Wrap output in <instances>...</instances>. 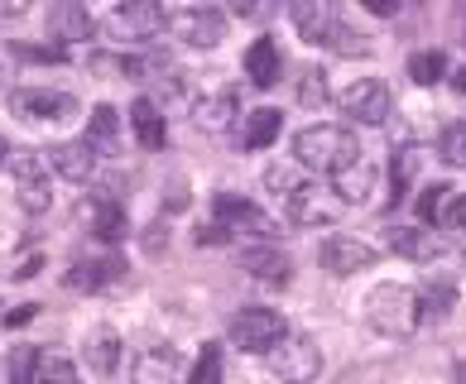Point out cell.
<instances>
[{"label": "cell", "instance_id": "6da1fadb", "mask_svg": "<svg viewBox=\"0 0 466 384\" xmlns=\"http://www.w3.org/2000/svg\"><path fill=\"white\" fill-rule=\"evenodd\" d=\"M366 322L380 337H413L423 322V298L409 284H375L366 293Z\"/></svg>", "mask_w": 466, "mask_h": 384}, {"label": "cell", "instance_id": "7a4b0ae2", "mask_svg": "<svg viewBox=\"0 0 466 384\" xmlns=\"http://www.w3.org/2000/svg\"><path fill=\"white\" fill-rule=\"evenodd\" d=\"M293 159H299L303 168H318V173H337L356 164L360 159V145H356V135L351 130H341V126H308L293 135Z\"/></svg>", "mask_w": 466, "mask_h": 384}, {"label": "cell", "instance_id": "3957f363", "mask_svg": "<svg viewBox=\"0 0 466 384\" xmlns=\"http://www.w3.org/2000/svg\"><path fill=\"white\" fill-rule=\"evenodd\" d=\"M159 29H168V15H164V5H154V0H130V5H116L106 20H101V34H106L111 44H145Z\"/></svg>", "mask_w": 466, "mask_h": 384}, {"label": "cell", "instance_id": "277c9868", "mask_svg": "<svg viewBox=\"0 0 466 384\" xmlns=\"http://www.w3.org/2000/svg\"><path fill=\"white\" fill-rule=\"evenodd\" d=\"M337 106L347 120L356 126H385L390 111H394V96H390V82L385 77H360V82H347L337 96Z\"/></svg>", "mask_w": 466, "mask_h": 384}, {"label": "cell", "instance_id": "5b68a950", "mask_svg": "<svg viewBox=\"0 0 466 384\" xmlns=\"http://www.w3.org/2000/svg\"><path fill=\"white\" fill-rule=\"evenodd\" d=\"M168 34H174L178 44L207 54V48H217L227 39V15L212 10V5H183V10L168 15Z\"/></svg>", "mask_w": 466, "mask_h": 384}, {"label": "cell", "instance_id": "8992f818", "mask_svg": "<svg viewBox=\"0 0 466 384\" xmlns=\"http://www.w3.org/2000/svg\"><path fill=\"white\" fill-rule=\"evenodd\" d=\"M10 111L29 126H58V120L77 116V96L48 92V86H20V92H10Z\"/></svg>", "mask_w": 466, "mask_h": 384}, {"label": "cell", "instance_id": "52a82bcc", "mask_svg": "<svg viewBox=\"0 0 466 384\" xmlns=\"http://www.w3.org/2000/svg\"><path fill=\"white\" fill-rule=\"evenodd\" d=\"M274 375L284 384H313L322 375V346L313 337H303V331H289L279 351H274Z\"/></svg>", "mask_w": 466, "mask_h": 384}, {"label": "cell", "instance_id": "ba28073f", "mask_svg": "<svg viewBox=\"0 0 466 384\" xmlns=\"http://www.w3.org/2000/svg\"><path fill=\"white\" fill-rule=\"evenodd\" d=\"M289 337L284 331V318L274 308H240L231 318V341L240 351H274Z\"/></svg>", "mask_w": 466, "mask_h": 384}, {"label": "cell", "instance_id": "9c48e42d", "mask_svg": "<svg viewBox=\"0 0 466 384\" xmlns=\"http://www.w3.org/2000/svg\"><path fill=\"white\" fill-rule=\"evenodd\" d=\"M289 217L299 226H332L347 217V202H341V192L332 183H303L289 197Z\"/></svg>", "mask_w": 466, "mask_h": 384}, {"label": "cell", "instance_id": "30bf717a", "mask_svg": "<svg viewBox=\"0 0 466 384\" xmlns=\"http://www.w3.org/2000/svg\"><path fill=\"white\" fill-rule=\"evenodd\" d=\"M217 226L227 236H260L265 246H274V217H265L260 207L231 197V192H221V197H217Z\"/></svg>", "mask_w": 466, "mask_h": 384}, {"label": "cell", "instance_id": "8fae6325", "mask_svg": "<svg viewBox=\"0 0 466 384\" xmlns=\"http://www.w3.org/2000/svg\"><path fill=\"white\" fill-rule=\"evenodd\" d=\"M82 221L92 226V236L101 246H116V240H126V231H130L126 207H120L116 192H92V197L82 202Z\"/></svg>", "mask_w": 466, "mask_h": 384}, {"label": "cell", "instance_id": "7c38bea8", "mask_svg": "<svg viewBox=\"0 0 466 384\" xmlns=\"http://www.w3.org/2000/svg\"><path fill=\"white\" fill-rule=\"evenodd\" d=\"M318 265L327 274H356V269H370L375 265V246H366V240L356 236H327L318 246Z\"/></svg>", "mask_w": 466, "mask_h": 384}, {"label": "cell", "instance_id": "4fadbf2b", "mask_svg": "<svg viewBox=\"0 0 466 384\" xmlns=\"http://www.w3.org/2000/svg\"><path fill=\"white\" fill-rule=\"evenodd\" d=\"M48 168L58 173V178H67V183H92L96 178V154H92V145L87 139H63V145H48Z\"/></svg>", "mask_w": 466, "mask_h": 384}, {"label": "cell", "instance_id": "5bb4252c", "mask_svg": "<svg viewBox=\"0 0 466 384\" xmlns=\"http://www.w3.org/2000/svg\"><path fill=\"white\" fill-rule=\"evenodd\" d=\"M130 379L135 384H178L183 379V356L174 346H145L130 360Z\"/></svg>", "mask_w": 466, "mask_h": 384}, {"label": "cell", "instance_id": "9a60e30c", "mask_svg": "<svg viewBox=\"0 0 466 384\" xmlns=\"http://www.w3.org/2000/svg\"><path fill=\"white\" fill-rule=\"evenodd\" d=\"M120 278H126V259H120V255H106V259H77V265L63 274V284H67V288L101 293V288L120 284Z\"/></svg>", "mask_w": 466, "mask_h": 384}, {"label": "cell", "instance_id": "2e32d148", "mask_svg": "<svg viewBox=\"0 0 466 384\" xmlns=\"http://www.w3.org/2000/svg\"><path fill=\"white\" fill-rule=\"evenodd\" d=\"M240 269L255 274L260 284L284 288V284H289V274H293V259H289L279 246H255V250H240Z\"/></svg>", "mask_w": 466, "mask_h": 384}, {"label": "cell", "instance_id": "e0dca14e", "mask_svg": "<svg viewBox=\"0 0 466 384\" xmlns=\"http://www.w3.org/2000/svg\"><path fill=\"white\" fill-rule=\"evenodd\" d=\"M332 187L341 192V202H347V207L370 202V197H375V164L366 159V154H360L356 164H347V168L337 173V178H332Z\"/></svg>", "mask_w": 466, "mask_h": 384}, {"label": "cell", "instance_id": "ac0fdd59", "mask_svg": "<svg viewBox=\"0 0 466 384\" xmlns=\"http://www.w3.org/2000/svg\"><path fill=\"white\" fill-rule=\"evenodd\" d=\"M337 25H341V15L332 5H293V29H299L308 44H332Z\"/></svg>", "mask_w": 466, "mask_h": 384}, {"label": "cell", "instance_id": "d6986e66", "mask_svg": "<svg viewBox=\"0 0 466 384\" xmlns=\"http://www.w3.org/2000/svg\"><path fill=\"white\" fill-rule=\"evenodd\" d=\"M82 139L92 145L96 159H116V154H120V116H116L111 106H96L92 120H87V135H82Z\"/></svg>", "mask_w": 466, "mask_h": 384}, {"label": "cell", "instance_id": "ffe728a7", "mask_svg": "<svg viewBox=\"0 0 466 384\" xmlns=\"http://www.w3.org/2000/svg\"><path fill=\"white\" fill-rule=\"evenodd\" d=\"M92 29L96 25H92L87 5H54V10H48V34H54L58 44H82Z\"/></svg>", "mask_w": 466, "mask_h": 384}, {"label": "cell", "instance_id": "44dd1931", "mask_svg": "<svg viewBox=\"0 0 466 384\" xmlns=\"http://www.w3.org/2000/svg\"><path fill=\"white\" fill-rule=\"evenodd\" d=\"M390 250L404 255V259H419V265H423V259H438V255H442V240L428 236L423 226H394V231H390Z\"/></svg>", "mask_w": 466, "mask_h": 384}, {"label": "cell", "instance_id": "7402d4cb", "mask_svg": "<svg viewBox=\"0 0 466 384\" xmlns=\"http://www.w3.org/2000/svg\"><path fill=\"white\" fill-rule=\"evenodd\" d=\"M279 67H284V58H279V44L274 39H255L246 48V77L255 86H274L279 82Z\"/></svg>", "mask_w": 466, "mask_h": 384}, {"label": "cell", "instance_id": "603a6c76", "mask_svg": "<svg viewBox=\"0 0 466 384\" xmlns=\"http://www.w3.org/2000/svg\"><path fill=\"white\" fill-rule=\"evenodd\" d=\"M130 126H135V139H140L145 149H164V145H168V126H164L159 106H154L149 96H140V101L130 106Z\"/></svg>", "mask_w": 466, "mask_h": 384}, {"label": "cell", "instance_id": "cb8c5ba5", "mask_svg": "<svg viewBox=\"0 0 466 384\" xmlns=\"http://www.w3.org/2000/svg\"><path fill=\"white\" fill-rule=\"evenodd\" d=\"M193 120H198V130H207V135H227L231 120H236V96H231V92L202 96L198 111H193Z\"/></svg>", "mask_w": 466, "mask_h": 384}, {"label": "cell", "instance_id": "d4e9b609", "mask_svg": "<svg viewBox=\"0 0 466 384\" xmlns=\"http://www.w3.org/2000/svg\"><path fill=\"white\" fill-rule=\"evenodd\" d=\"M279 126H284L279 111H269V106L250 111L246 126H240V145H246V149H265V145H274V139H279Z\"/></svg>", "mask_w": 466, "mask_h": 384}, {"label": "cell", "instance_id": "484cf974", "mask_svg": "<svg viewBox=\"0 0 466 384\" xmlns=\"http://www.w3.org/2000/svg\"><path fill=\"white\" fill-rule=\"evenodd\" d=\"M87 365L96 375H116L120 370V337L111 327H96L87 337Z\"/></svg>", "mask_w": 466, "mask_h": 384}, {"label": "cell", "instance_id": "4316f807", "mask_svg": "<svg viewBox=\"0 0 466 384\" xmlns=\"http://www.w3.org/2000/svg\"><path fill=\"white\" fill-rule=\"evenodd\" d=\"M39 370H44V356L34 346H10V360H5L10 384H39Z\"/></svg>", "mask_w": 466, "mask_h": 384}, {"label": "cell", "instance_id": "83f0119b", "mask_svg": "<svg viewBox=\"0 0 466 384\" xmlns=\"http://www.w3.org/2000/svg\"><path fill=\"white\" fill-rule=\"evenodd\" d=\"M409 77L419 82V86H433L447 77V54H438V48H423V54H413L409 58Z\"/></svg>", "mask_w": 466, "mask_h": 384}, {"label": "cell", "instance_id": "f1b7e54d", "mask_svg": "<svg viewBox=\"0 0 466 384\" xmlns=\"http://www.w3.org/2000/svg\"><path fill=\"white\" fill-rule=\"evenodd\" d=\"M20 187V207L29 217H44L48 212V202H54V183H48V173H39V178H25V183H15Z\"/></svg>", "mask_w": 466, "mask_h": 384}, {"label": "cell", "instance_id": "f546056e", "mask_svg": "<svg viewBox=\"0 0 466 384\" xmlns=\"http://www.w3.org/2000/svg\"><path fill=\"white\" fill-rule=\"evenodd\" d=\"M159 86H164V106H193V111H198V101H193V77H187V73H178V67H174V73L159 77Z\"/></svg>", "mask_w": 466, "mask_h": 384}, {"label": "cell", "instance_id": "4dcf8cb0", "mask_svg": "<svg viewBox=\"0 0 466 384\" xmlns=\"http://www.w3.org/2000/svg\"><path fill=\"white\" fill-rule=\"evenodd\" d=\"M447 202H452V187H447V183L423 187V197H419V217H423V221H433V226H442V217H447Z\"/></svg>", "mask_w": 466, "mask_h": 384}, {"label": "cell", "instance_id": "1f68e13d", "mask_svg": "<svg viewBox=\"0 0 466 384\" xmlns=\"http://www.w3.org/2000/svg\"><path fill=\"white\" fill-rule=\"evenodd\" d=\"M299 101L308 111L327 101V73H322V67H303V73H299Z\"/></svg>", "mask_w": 466, "mask_h": 384}, {"label": "cell", "instance_id": "d6a6232c", "mask_svg": "<svg viewBox=\"0 0 466 384\" xmlns=\"http://www.w3.org/2000/svg\"><path fill=\"white\" fill-rule=\"evenodd\" d=\"M308 178H299V168H289V164H269L265 168V187L269 192H279V197H293Z\"/></svg>", "mask_w": 466, "mask_h": 384}, {"label": "cell", "instance_id": "836d02e7", "mask_svg": "<svg viewBox=\"0 0 466 384\" xmlns=\"http://www.w3.org/2000/svg\"><path fill=\"white\" fill-rule=\"evenodd\" d=\"M193 384H221V346L217 341L202 346V356L193 365Z\"/></svg>", "mask_w": 466, "mask_h": 384}, {"label": "cell", "instance_id": "e575fe53", "mask_svg": "<svg viewBox=\"0 0 466 384\" xmlns=\"http://www.w3.org/2000/svg\"><path fill=\"white\" fill-rule=\"evenodd\" d=\"M332 48H337V54H347V58H366V54H370V39H366L360 29H351V25H337Z\"/></svg>", "mask_w": 466, "mask_h": 384}, {"label": "cell", "instance_id": "d590c367", "mask_svg": "<svg viewBox=\"0 0 466 384\" xmlns=\"http://www.w3.org/2000/svg\"><path fill=\"white\" fill-rule=\"evenodd\" d=\"M39 384H77V365L63 360V356H48L44 370H39Z\"/></svg>", "mask_w": 466, "mask_h": 384}, {"label": "cell", "instance_id": "8d00e7d4", "mask_svg": "<svg viewBox=\"0 0 466 384\" xmlns=\"http://www.w3.org/2000/svg\"><path fill=\"white\" fill-rule=\"evenodd\" d=\"M419 173V149H404L400 164H394V202H400V192L409 187V178Z\"/></svg>", "mask_w": 466, "mask_h": 384}, {"label": "cell", "instance_id": "74e56055", "mask_svg": "<svg viewBox=\"0 0 466 384\" xmlns=\"http://www.w3.org/2000/svg\"><path fill=\"white\" fill-rule=\"evenodd\" d=\"M419 298H423V312H447V308H452V284H438V288L428 284Z\"/></svg>", "mask_w": 466, "mask_h": 384}, {"label": "cell", "instance_id": "f35d334b", "mask_svg": "<svg viewBox=\"0 0 466 384\" xmlns=\"http://www.w3.org/2000/svg\"><path fill=\"white\" fill-rule=\"evenodd\" d=\"M15 54L29 58V63H63V58H67L63 48H25V44H15Z\"/></svg>", "mask_w": 466, "mask_h": 384}, {"label": "cell", "instance_id": "ab89813d", "mask_svg": "<svg viewBox=\"0 0 466 384\" xmlns=\"http://www.w3.org/2000/svg\"><path fill=\"white\" fill-rule=\"evenodd\" d=\"M227 240H231V236L221 231L217 221H212V226H198V246H227Z\"/></svg>", "mask_w": 466, "mask_h": 384}, {"label": "cell", "instance_id": "60d3db41", "mask_svg": "<svg viewBox=\"0 0 466 384\" xmlns=\"http://www.w3.org/2000/svg\"><path fill=\"white\" fill-rule=\"evenodd\" d=\"M34 312H39V308H34V303H25V308H15L5 322H10V327H20V322H29V318H34Z\"/></svg>", "mask_w": 466, "mask_h": 384}, {"label": "cell", "instance_id": "b9f144b4", "mask_svg": "<svg viewBox=\"0 0 466 384\" xmlns=\"http://www.w3.org/2000/svg\"><path fill=\"white\" fill-rule=\"evenodd\" d=\"M20 15H25V5H15V0H10V5H5V0H0V25L20 20Z\"/></svg>", "mask_w": 466, "mask_h": 384}, {"label": "cell", "instance_id": "7bdbcfd3", "mask_svg": "<svg viewBox=\"0 0 466 384\" xmlns=\"http://www.w3.org/2000/svg\"><path fill=\"white\" fill-rule=\"evenodd\" d=\"M366 10H370V15H394L400 5H394V0H366Z\"/></svg>", "mask_w": 466, "mask_h": 384}, {"label": "cell", "instance_id": "ee69618b", "mask_svg": "<svg viewBox=\"0 0 466 384\" xmlns=\"http://www.w3.org/2000/svg\"><path fill=\"white\" fill-rule=\"evenodd\" d=\"M452 29H457V44H466V5H457V15H452Z\"/></svg>", "mask_w": 466, "mask_h": 384}, {"label": "cell", "instance_id": "f6af8a7d", "mask_svg": "<svg viewBox=\"0 0 466 384\" xmlns=\"http://www.w3.org/2000/svg\"><path fill=\"white\" fill-rule=\"evenodd\" d=\"M10 154H15V149H10V139L0 135V168H10Z\"/></svg>", "mask_w": 466, "mask_h": 384}, {"label": "cell", "instance_id": "bcb514c9", "mask_svg": "<svg viewBox=\"0 0 466 384\" xmlns=\"http://www.w3.org/2000/svg\"><path fill=\"white\" fill-rule=\"evenodd\" d=\"M457 384H466V356L457 360Z\"/></svg>", "mask_w": 466, "mask_h": 384}, {"label": "cell", "instance_id": "7dc6e473", "mask_svg": "<svg viewBox=\"0 0 466 384\" xmlns=\"http://www.w3.org/2000/svg\"><path fill=\"white\" fill-rule=\"evenodd\" d=\"M457 92H466V67H461V73H457Z\"/></svg>", "mask_w": 466, "mask_h": 384}, {"label": "cell", "instance_id": "c3c4849f", "mask_svg": "<svg viewBox=\"0 0 466 384\" xmlns=\"http://www.w3.org/2000/svg\"><path fill=\"white\" fill-rule=\"evenodd\" d=\"M0 77H5V67H0Z\"/></svg>", "mask_w": 466, "mask_h": 384}]
</instances>
